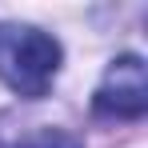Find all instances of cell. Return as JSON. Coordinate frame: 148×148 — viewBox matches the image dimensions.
Here are the masks:
<instances>
[{
	"mask_svg": "<svg viewBox=\"0 0 148 148\" xmlns=\"http://www.w3.org/2000/svg\"><path fill=\"white\" fill-rule=\"evenodd\" d=\"M148 108V80H144V60L140 56H120L108 64V72L96 88V112L136 120Z\"/></svg>",
	"mask_w": 148,
	"mask_h": 148,
	"instance_id": "7a4b0ae2",
	"label": "cell"
},
{
	"mask_svg": "<svg viewBox=\"0 0 148 148\" xmlns=\"http://www.w3.org/2000/svg\"><path fill=\"white\" fill-rule=\"evenodd\" d=\"M16 148H80V140H76V136H68V132H56V128H44V132H36V136H28V140H20Z\"/></svg>",
	"mask_w": 148,
	"mask_h": 148,
	"instance_id": "3957f363",
	"label": "cell"
},
{
	"mask_svg": "<svg viewBox=\"0 0 148 148\" xmlns=\"http://www.w3.org/2000/svg\"><path fill=\"white\" fill-rule=\"evenodd\" d=\"M60 44L56 36L32 24H4L0 28V80L16 96L40 100L60 72Z\"/></svg>",
	"mask_w": 148,
	"mask_h": 148,
	"instance_id": "6da1fadb",
	"label": "cell"
}]
</instances>
